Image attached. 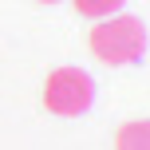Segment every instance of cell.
Instances as JSON below:
<instances>
[{"mask_svg":"<svg viewBox=\"0 0 150 150\" xmlns=\"http://www.w3.org/2000/svg\"><path fill=\"white\" fill-rule=\"evenodd\" d=\"M91 44V55H95L99 63H107V67H127V63H138L146 55V24L138 20V16H107V20H99L95 28H91L87 36Z\"/></svg>","mask_w":150,"mask_h":150,"instance_id":"6da1fadb","label":"cell"},{"mask_svg":"<svg viewBox=\"0 0 150 150\" xmlns=\"http://www.w3.org/2000/svg\"><path fill=\"white\" fill-rule=\"evenodd\" d=\"M95 103V79L83 67H55L44 83V107L59 119H79Z\"/></svg>","mask_w":150,"mask_h":150,"instance_id":"7a4b0ae2","label":"cell"},{"mask_svg":"<svg viewBox=\"0 0 150 150\" xmlns=\"http://www.w3.org/2000/svg\"><path fill=\"white\" fill-rule=\"evenodd\" d=\"M115 150H150V119H130L115 134Z\"/></svg>","mask_w":150,"mask_h":150,"instance_id":"3957f363","label":"cell"},{"mask_svg":"<svg viewBox=\"0 0 150 150\" xmlns=\"http://www.w3.org/2000/svg\"><path fill=\"white\" fill-rule=\"evenodd\" d=\"M71 4H75V12L87 16V20H107V16H115L127 0H71Z\"/></svg>","mask_w":150,"mask_h":150,"instance_id":"277c9868","label":"cell"},{"mask_svg":"<svg viewBox=\"0 0 150 150\" xmlns=\"http://www.w3.org/2000/svg\"><path fill=\"white\" fill-rule=\"evenodd\" d=\"M40 4H59V0H40Z\"/></svg>","mask_w":150,"mask_h":150,"instance_id":"5b68a950","label":"cell"}]
</instances>
